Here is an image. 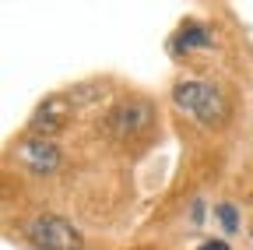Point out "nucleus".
<instances>
[{"label":"nucleus","mask_w":253,"mask_h":250,"mask_svg":"<svg viewBox=\"0 0 253 250\" xmlns=\"http://www.w3.org/2000/svg\"><path fill=\"white\" fill-rule=\"evenodd\" d=\"M63 120H67V99L56 96V99H46L36 116H32V131H39V138H49L53 131L63 127Z\"/></svg>","instance_id":"nucleus-5"},{"label":"nucleus","mask_w":253,"mask_h":250,"mask_svg":"<svg viewBox=\"0 0 253 250\" xmlns=\"http://www.w3.org/2000/svg\"><path fill=\"white\" fill-rule=\"evenodd\" d=\"M201 250H229V243H225V240H211V243H204Z\"/></svg>","instance_id":"nucleus-8"},{"label":"nucleus","mask_w":253,"mask_h":250,"mask_svg":"<svg viewBox=\"0 0 253 250\" xmlns=\"http://www.w3.org/2000/svg\"><path fill=\"white\" fill-rule=\"evenodd\" d=\"M194 46H211V28L208 25H183V32L172 39V53H186Z\"/></svg>","instance_id":"nucleus-6"},{"label":"nucleus","mask_w":253,"mask_h":250,"mask_svg":"<svg viewBox=\"0 0 253 250\" xmlns=\"http://www.w3.org/2000/svg\"><path fill=\"white\" fill-rule=\"evenodd\" d=\"M18 162L28 169V173H39V176H46V173H56L60 169V148L49 141V138H25L21 145H18Z\"/></svg>","instance_id":"nucleus-3"},{"label":"nucleus","mask_w":253,"mask_h":250,"mask_svg":"<svg viewBox=\"0 0 253 250\" xmlns=\"http://www.w3.org/2000/svg\"><path fill=\"white\" fill-rule=\"evenodd\" d=\"M218 218H221V226H225V233H236L239 229V215L232 204H218Z\"/></svg>","instance_id":"nucleus-7"},{"label":"nucleus","mask_w":253,"mask_h":250,"mask_svg":"<svg viewBox=\"0 0 253 250\" xmlns=\"http://www.w3.org/2000/svg\"><path fill=\"white\" fill-rule=\"evenodd\" d=\"M172 102L186 116H194L197 123H204V127L221 123L225 113H229V102H225V96H221V88L211 85V81H194V78H183V81L172 85Z\"/></svg>","instance_id":"nucleus-1"},{"label":"nucleus","mask_w":253,"mask_h":250,"mask_svg":"<svg viewBox=\"0 0 253 250\" xmlns=\"http://www.w3.org/2000/svg\"><path fill=\"white\" fill-rule=\"evenodd\" d=\"M25 240L32 250H81V236L78 229L60 215H39L25 222Z\"/></svg>","instance_id":"nucleus-2"},{"label":"nucleus","mask_w":253,"mask_h":250,"mask_svg":"<svg viewBox=\"0 0 253 250\" xmlns=\"http://www.w3.org/2000/svg\"><path fill=\"white\" fill-rule=\"evenodd\" d=\"M151 120H155L151 102H144V99L123 102V106H116V109L109 113V131H113L116 138H134V134H141V131L151 127Z\"/></svg>","instance_id":"nucleus-4"},{"label":"nucleus","mask_w":253,"mask_h":250,"mask_svg":"<svg viewBox=\"0 0 253 250\" xmlns=\"http://www.w3.org/2000/svg\"><path fill=\"white\" fill-rule=\"evenodd\" d=\"M201 218H204V204L197 201V204H194V222H201Z\"/></svg>","instance_id":"nucleus-9"}]
</instances>
